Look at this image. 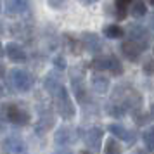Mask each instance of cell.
Wrapping results in <instances>:
<instances>
[{
    "label": "cell",
    "mask_w": 154,
    "mask_h": 154,
    "mask_svg": "<svg viewBox=\"0 0 154 154\" xmlns=\"http://www.w3.org/2000/svg\"><path fill=\"white\" fill-rule=\"evenodd\" d=\"M54 154H71V152H68V151H57V152H54Z\"/></svg>",
    "instance_id": "obj_28"
},
{
    "label": "cell",
    "mask_w": 154,
    "mask_h": 154,
    "mask_svg": "<svg viewBox=\"0 0 154 154\" xmlns=\"http://www.w3.org/2000/svg\"><path fill=\"white\" fill-rule=\"evenodd\" d=\"M80 154H92V152H90V151H82Z\"/></svg>",
    "instance_id": "obj_31"
},
{
    "label": "cell",
    "mask_w": 154,
    "mask_h": 154,
    "mask_svg": "<svg viewBox=\"0 0 154 154\" xmlns=\"http://www.w3.org/2000/svg\"><path fill=\"white\" fill-rule=\"evenodd\" d=\"M4 50H5V49H4V47H2V43H0V57L4 56Z\"/></svg>",
    "instance_id": "obj_29"
},
{
    "label": "cell",
    "mask_w": 154,
    "mask_h": 154,
    "mask_svg": "<svg viewBox=\"0 0 154 154\" xmlns=\"http://www.w3.org/2000/svg\"><path fill=\"white\" fill-rule=\"evenodd\" d=\"M4 95H5V90H4V87H2V85H0V99L4 97Z\"/></svg>",
    "instance_id": "obj_27"
},
{
    "label": "cell",
    "mask_w": 154,
    "mask_h": 154,
    "mask_svg": "<svg viewBox=\"0 0 154 154\" xmlns=\"http://www.w3.org/2000/svg\"><path fill=\"white\" fill-rule=\"evenodd\" d=\"M139 154H147V152H139Z\"/></svg>",
    "instance_id": "obj_35"
},
{
    "label": "cell",
    "mask_w": 154,
    "mask_h": 154,
    "mask_svg": "<svg viewBox=\"0 0 154 154\" xmlns=\"http://www.w3.org/2000/svg\"><path fill=\"white\" fill-rule=\"evenodd\" d=\"M5 54H7V57L12 63H26L28 61V54L24 52V49L19 43L16 42H11L5 45Z\"/></svg>",
    "instance_id": "obj_7"
},
{
    "label": "cell",
    "mask_w": 154,
    "mask_h": 154,
    "mask_svg": "<svg viewBox=\"0 0 154 154\" xmlns=\"http://www.w3.org/2000/svg\"><path fill=\"white\" fill-rule=\"evenodd\" d=\"M49 5L54 9H63L66 5V0H49Z\"/></svg>",
    "instance_id": "obj_22"
},
{
    "label": "cell",
    "mask_w": 154,
    "mask_h": 154,
    "mask_svg": "<svg viewBox=\"0 0 154 154\" xmlns=\"http://www.w3.org/2000/svg\"><path fill=\"white\" fill-rule=\"evenodd\" d=\"M75 139H76V137L73 135V132H71L69 128H61V130L56 133L57 144H73Z\"/></svg>",
    "instance_id": "obj_12"
},
{
    "label": "cell",
    "mask_w": 154,
    "mask_h": 154,
    "mask_svg": "<svg viewBox=\"0 0 154 154\" xmlns=\"http://www.w3.org/2000/svg\"><path fill=\"white\" fill-rule=\"evenodd\" d=\"M9 83L12 85L14 90H17V92H28L33 87V76L26 69L14 68L9 73Z\"/></svg>",
    "instance_id": "obj_2"
},
{
    "label": "cell",
    "mask_w": 154,
    "mask_h": 154,
    "mask_svg": "<svg viewBox=\"0 0 154 154\" xmlns=\"http://www.w3.org/2000/svg\"><path fill=\"white\" fill-rule=\"evenodd\" d=\"M29 9V0H5V5H4V11L7 16H19L28 12Z\"/></svg>",
    "instance_id": "obj_6"
},
{
    "label": "cell",
    "mask_w": 154,
    "mask_h": 154,
    "mask_svg": "<svg viewBox=\"0 0 154 154\" xmlns=\"http://www.w3.org/2000/svg\"><path fill=\"white\" fill-rule=\"evenodd\" d=\"M144 144L149 152H154V128H147L144 132Z\"/></svg>",
    "instance_id": "obj_16"
},
{
    "label": "cell",
    "mask_w": 154,
    "mask_h": 154,
    "mask_svg": "<svg viewBox=\"0 0 154 154\" xmlns=\"http://www.w3.org/2000/svg\"><path fill=\"white\" fill-rule=\"evenodd\" d=\"M140 50H142V47H140L137 42H133V40H126V42L121 43V52H123L125 57H128L130 61H137V59H139Z\"/></svg>",
    "instance_id": "obj_9"
},
{
    "label": "cell",
    "mask_w": 154,
    "mask_h": 154,
    "mask_svg": "<svg viewBox=\"0 0 154 154\" xmlns=\"http://www.w3.org/2000/svg\"><path fill=\"white\" fill-rule=\"evenodd\" d=\"M43 85H45L47 92H49L50 95L54 97V100H56L59 114H61L64 119L73 118V116H75V106L71 102V97H69V94H68V90H66V87H64L59 80H56V78H52V76L45 78Z\"/></svg>",
    "instance_id": "obj_1"
},
{
    "label": "cell",
    "mask_w": 154,
    "mask_h": 154,
    "mask_svg": "<svg viewBox=\"0 0 154 154\" xmlns=\"http://www.w3.org/2000/svg\"><path fill=\"white\" fill-rule=\"evenodd\" d=\"M146 12H147V7H146V4H142V0H139V2L133 4L132 14L135 16V17H142V16H146Z\"/></svg>",
    "instance_id": "obj_20"
},
{
    "label": "cell",
    "mask_w": 154,
    "mask_h": 154,
    "mask_svg": "<svg viewBox=\"0 0 154 154\" xmlns=\"http://www.w3.org/2000/svg\"><path fill=\"white\" fill-rule=\"evenodd\" d=\"M109 132L116 137V139H121V140H128V139H132V135L126 132L123 126H119V125H109Z\"/></svg>",
    "instance_id": "obj_13"
},
{
    "label": "cell",
    "mask_w": 154,
    "mask_h": 154,
    "mask_svg": "<svg viewBox=\"0 0 154 154\" xmlns=\"http://www.w3.org/2000/svg\"><path fill=\"white\" fill-rule=\"evenodd\" d=\"M0 11H2V5H0Z\"/></svg>",
    "instance_id": "obj_36"
},
{
    "label": "cell",
    "mask_w": 154,
    "mask_h": 154,
    "mask_svg": "<svg viewBox=\"0 0 154 154\" xmlns=\"http://www.w3.org/2000/svg\"><path fill=\"white\" fill-rule=\"evenodd\" d=\"M128 35H130V38H132L133 42H137L140 47H142V50L149 45L151 33H149L144 26H140V24H130V28H128Z\"/></svg>",
    "instance_id": "obj_5"
},
{
    "label": "cell",
    "mask_w": 154,
    "mask_h": 154,
    "mask_svg": "<svg viewBox=\"0 0 154 154\" xmlns=\"http://www.w3.org/2000/svg\"><path fill=\"white\" fill-rule=\"evenodd\" d=\"M92 87H94V90L97 92V94H106L107 88H109V80H107V76H104V75L95 73V75L92 76Z\"/></svg>",
    "instance_id": "obj_10"
},
{
    "label": "cell",
    "mask_w": 154,
    "mask_h": 154,
    "mask_svg": "<svg viewBox=\"0 0 154 154\" xmlns=\"http://www.w3.org/2000/svg\"><path fill=\"white\" fill-rule=\"evenodd\" d=\"M151 112H152V118H154V104L151 106Z\"/></svg>",
    "instance_id": "obj_32"
},
{
    "label": "cell",
    "mask_w": 154,
    "mask_h": 154,
    "mask_svg": "<svg viewBox=\"0 0 154 154\" xmlns=\"http://www.w3.org/2000/svg\"><path fill=\"white\" fill-rule=\"evenodd\" d=\"M80 4H83V5H92V4H95V2H99V0H78Z\"/></svg>",
    "instance_id": "obj_25"
},
{
    "label": "cell",
    "mask_w": 154,
    "mask_h": 154,
    "mask_svg": "<svg viewBox=\"0 0 154 154\" xmlns=\"http://www.w3.org/2000/svg\"><path fill=\"white\" fill-rule=\"evenodd\" d=\"M0 152L2 154H28V147L24 144V140L17 135H11L2 140L0 146Z\"/></svg>",
    "instance_id": "obj_4"
},
{
    "label": "cell",
    "mask_w": 154,
    "mask_h": 154,
    "mask_svg": "<svg viewBox=\"0 0 154 154\" xmlns=\"http://www.w3.org/2000/svg\"><path fill=\"white\" fill-rule=\"evenodd\" d=\"M83 43L85 47L90 50V52H99L100 50V40H99L97 35H94V33H85L83 35Z\"/></svg>",
    "instance_id": "obj_11"
},
{
    "label": "cell",
    "mask_w": 154,
    "mask_h": 154,
    "mask_svg": "<svg viewBox=\"0 0 154 154\" xmlns=\"http://www.w3.org/2000/svg\"><path fill=\"white\" fill-rule=\"evenodd\" d=\"M109 71H111L112 75H121L123 73V66H121V63H119L116 57L109 56Z\"/></svg>",
    "instance_id": "obj_19"
},
{
    "label": "cell",
    "mask_w": 154,
    "mask_h": 154,
    "mask_svg": "<svg viewBox=\"0 0 154 154\" xmlns=\"http://www.w3.org/2000/svg\"><path fill=\"white\" fill-rule=\"evenodd\" d=\"M151 26H152V29H154V16L151 17Z\"/></svg>",
    "instance_id": "obj_30"
},
{
    "label": "cell",
    "mask_w": 154,
    "mask_h": 154,
    "mask_svg": "<svg viewBox=\"0 0 154 154\" xmlns=\"http://www.w3.org/2000/svg\"><path fill=\"white\" fill-rule=\"evenodd\" d=\"M104 35L107 38H119V36H123V29L116 24H109L104 28Z\"/></svg>",
    "instance_id": "obj_15"
},
{
    "label": "cell",
    "mask_w": 154,
    "mask_h": 154,
    "mask_svg": "<svg viewBox=\"0 0 154 154\" xmlns=\"http://www.w3.org/2000/svg\"><path fill=\"white\" fill-rule=\"evenodd\" d=\"M92 68H95V69H109V57H95L94 61H92Z\"/></svg>",
    "instance_id": "obj_18"
},
{
    "label": "cell",
    "mask_w": 154,
    "mask_h": 154,
    "mask_svg": "<svg viewBox=\"0 0 154 154\" xmlns=\"http://www.w3.org/2000/svg\"><path fill=\"white\" fill-rule=\"evenodd\" d=\"M147 2H149V4H152V5H154V0H147Z\"/></svg>",
    "instance_id": "obj_34"
},
{
    "label": "cell",
    "mask_w": 154,
    "mask_h": 154,
    "mask_svg": "<svg viewBox=\"0 0 154 154\" xmlns=\"http://www.w3.org/2000/svg\"><path fill=\"white\" fill-rule=\"evenodd\" d=\"M2 116L7 119L9 123H14V125H28L29 123V114L16 104L2 106Z\"/></svg>",
    "instance_id": "obj_3"
},
{
    "label": "cell",
    "mask_w": 154,
    "mask_h": 154,
    "mask_svg": "<svg viewBox=\"0 0 154 154\" xmlns=\"http://www.w3.org/2000/svg\"><path fill=\"white\" fill-rule=\"evenodd\" d=\"M130 0H116V9H118V17L119 19H125V12H126V7H128Z\"/></svg>",
    "instance_id": "obj_21"
},
{
    "label": "cell",
    "mask_w": 154,
    "mask_h": 154,
    "mask_svg": "<svg viewBox=\"0 0 154 154\" xmlns=\"http://www.w3.org/2000/svg\"><path fill=\"white\" fill-rule=\"evenodd\" d=\"M73 88H75V94H76V99L80 102H85L87 100V94H85V88L80 80H73Z\"/></svg>",
    "instance_id": "obj_17"
},
{
    "label": "cell",
    "mask_w": 154,
    "mask_h": 154,
    "mask_svg": "<svg viewBox=\"0 0 154 154\" xmlns=\"http://www.w3.org/2000/svg\"><path fill=\"white\" fill-rule=\"evenodd\" d=\"M144 69H146L147 75H152V73H154V61H149V63H146Z\"/></svg>",
    "instance_id": "obj_23"
},
{
    "label": "cell",
    "mask_w": 154,
    "mask_h": 154,
    "mask_svg": "<svg viewBox=\"0 0 154 154\" xmlns=\"http://www.w3.org/2000/svg\"><path fill=\"white\" fill-rule=\"evenodd\" d=\"M102 135H104V132H102L99 126L90 128V130L87 132V135H85L87 146L90 147L92 151H99V149H100V142H102Z\"/></svg>",
    "instance_id": "obj_8"
},
{
    "label": "cell",
    "mask_w": 154,
    "mask_h": 154,
    "mask_svg": "<svg viewBox=\"0 0 154 154\" xmlns=\"http://www.w3.org/2000/svg\"><path fill=\"white\" fill-rule=\"evenodd\" d=\"M54 64H56L59 69H64V68H66V63H64L63 57H56V59H54Z\"/></svg>",
    "instance_id": "obj_24"
},
{
    "label": "cell",
    "mask_w": 154,
    "mask_h": 154,
    "mask_svg": "<svg viewBox=\"0 0 154 154\" xmlns=\"http://www.w3.org/2000/svg\"><path fill=\"white\" fill-rule=\"evenodd\" d=\"M104 154H121V146L116 139H109L104 146Z\"/></svg>",
    "instance_id": "obj_14"
},
{
    "label": "cell",
    "mask_w": 154,
    "mask_h": 154,
    "mask_svg": "<svg viewBox=\"0 0 154 154\" xmlns=\"http://www.w3.org/2000/svg\"><path fill=\"white\" fill-rule=\"evenodd\" d=\"M4 75H5V68H4V66L0 64V78L4 76Z\"/></svg>",
    "instance_id": "obj_26"
},
{
    "label": "cell",
    "mask_w": 154,
    "mask_h": 154,
    "mask_svg": "<svg viewBox=\"0 0 154 154\" xmlns=\"http://www.w3.org/2000/svg\"><path fill=\"white\" fill-rule=\"evenodd\" d=\"M2 33H4V28H2V24H0V35H2Z\"/></svg>",
    "instance_id": "obj_33"
}]
</instances>
